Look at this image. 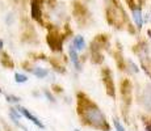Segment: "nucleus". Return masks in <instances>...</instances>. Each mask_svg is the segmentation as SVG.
Instances as JSON below:
<instances>
[{"label": "nucleus", "instance_id": "nucleus-5", "mask_svg": "<svg viewBox=\"0 0 151 131\" xmlns=\"http://www.w3.org/2000/svg\"><path fill=\"white\" fill-rule=\"evenodd\" d=\"M133 19H134V21H135V24H137L138 28H141L142 26V12L139 8L133 9Z\"/></svg>", "mask_w": 151, "mask_h": 131}, {"label": "nucleus", "instance_id": "nucleus-12", "mask_svg": "<svg viewBox=\"0 0 151 131\" xmlns=\"http://www.w3.org/2000/svg\"><path fill=\"white\" fill-rule=\"evenodd\" d=\"M46 96H47V97H49V98H50V100H51V101H54L53 96H51V94H50V93H49V92H46Z\"/></svg>", "mask_w": 151, "mask_h": 131}, {"label": "nucleus", "instance_id": "nucleus-9", "mask_svg": "<svg viewBox=\"0 0 151 131\" xmlns=\"http://www.w3.org/2000/svg\"><path fill=\"white\" fill-rule=\"evenodd\" d=\"M14 79H16L17 83H25L28 80V77L25 75H21V74H16L14 75Z\"/></svg>", "mask_w": 151, "mask_h": 131}, {"label": "nucleus", "instance_id": "nucleus-6", "mask_svg": "<svg viewBox=\"0 0 151 131\" xmlns=\"http://www.w3.org/2000/svg\"><path fill=\"white\" fill-rule=\"evenodd\" d=\"M40 5H38V1L37 0H33L32 1V16H33V19H40Z\"/></svg>", "mask_w": 151, "mask_h": 131}, {"label": "nucleus", "instance_id": "nucleus-2", "mask_svg": "<svg viewBox=\"0 0 151 131\" xmlns=\"http://www.w3.org/2000/svg\"><path fill=\"white\" fill-rule=\"evenodd\" d=\"M17 110H20V113H21V114L24 115L25 118H28L29 121H32L34 125H36V126H38L40 129H43V127H45V126L42 125V122H41V121H38V118L34 117V115L32 114V113H29L27 109H24V107H21V106H17Z\"/></svg>", "mask_w": 151, "mask_h": 131}, {"label": "nucleus", "instance_id": "nucleus-10", "mask_svg": "<svg viewBox=\"0 0 151 131\" xmlns=\"http://www.w3.org/2000/svg\"><path fill=\"white\" fill-rule=\"evenodd\" d=\"M113 123H114V127H116V130H117V131H125L124 126L120 123V121H118L117 118H114V119H113Z\"/></svg>", "mask_w": 151, "mask_h": 131}, {"label": "nucleus", "instance_id": "nucleus-14", "mask_svg": "<svg viewBox=\"0 0 151 131\" xmlns=\"http://www.w3.org/2000/svg\"><path fill=\"white\" fill-rule=\"evenodd\" d=\"M75 131H78V130H75Z\"/></svg>", "mask_w": 151, "mask_h": 131}, {"label": "nucleus", "instance_id": "nucleus-8", "mask_svg": "<svg viewBox=\"0 0 151 131\" xmlns=\"http://www.w3.org/2000/svg\"><path fill=\"white\" fill-rule=\"evenodd\" d=\"M33 74L36 75L37 77H40V79L47 76V71H46V69H42V68H34L33 69Z\"/></svg>", "mask_w": 151, "mask_h": 131}, {"label": "nucleus", "instance_id": "nucleus-4", "mask_svg": "<svg viewBox=\"0 0 151 131\" xmlns=\"http://www.w3.org/2000/svg\"><path fill=\"white\" fill-rule=\"evenodd\" d=\"M70 57H71V60L72 63H74L75 68L78 69V71H80V64H79V57H78L76 54V49L72 46V47H70Z\"/></svg>", "mask_w": 151, "mask_h": 131}, {"label": "nucleus", "instance_id": "nucleus-3", "mask_svg": "<svg viewBox=\"0 0 151 131\" xmlns=\"http://www.w3.org/2000/svg\"><path fill=\"white\" fill-rule=\"evenodd\" d=\"M142 104L147 110L151 112V85H147L142 94Z\"/></svg>", "mask_w": 151, "mask_h": 131}, {"label": "nucleus", "instance_id": "nucleus-13", "mask_svg": "<svg viewBox=\"0 0 151 131\" xmlns=\"http://www.w3.org/2000/svg\"><path fill=\"white\" fill-rule=\"evenodd\" d=\"M0 92H1V89H0Z\"/></svg>", "mask_w": 151, "mask_h": 131}, {"label": "nucleus", "instance_id": "nucleus-1", "mask_svg": "<svg viewBox=\"0 0 151 131\" xmlns=\"http://www.w3.org/2000/svg\"><path fill=\"white\" fill-rule=\"evenodd\" d=\"M83 118L92 126L99 127V129L104 127L105 130H108V125H106L104 114L93 105L87 104V106H83Z\"/></svg>", "mask_w": 151, "mask_h": 131}, {"label": "nucleus", "instance_id": "nucleus-7", "mask_svg": "<svg viewBox=\"0 0 151 131\" xmlns=\"http://www.w3.org/2000/svg\"><path fill=\"white\" fill-rule=\"evenodd\" d=\"M74 47L76 49V50H83L84 47H86V42H84V38L80 36L75 37L74 39Z\"/></svg>", "mask_w": 151, "mask_h": 131}, {"label": "nucleus", "instance_id": "nucleus-11", "mask_svg": "<svg viewBox=\"0 0 151 131\" xmlns=\"http://www.w3.org/2000/svg\"><path fill=\"white\" fill-rule=\"evenodd\" d=\"M7 100H8V101H12V102H19L20 98H17V97H12V96H7Z\"/></svg>", "mask_w": 151, "mask_h": 131}]
</instances>
